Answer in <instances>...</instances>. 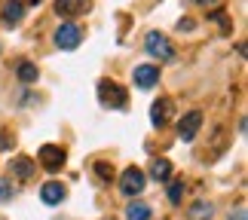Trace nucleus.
Wrapping results in <instances>:
<instances>
[{"label":"nucleus","mask_w":248,"mask_h":220,"mask_svg":"<svg viewBox=\"0 0 248 220\" xmlns=\"http://www.w3.org/2000/svg\"><path fill=\"white\" fill-rule=\"evenodd\" d=\"M98 101L104 104V107H126V101H129V95L126 89H123L120 83H113V80H101L98 83Z\"/></svg>","instance_id":"f257e3e1"},{"label":"nucleus","mask_w":248,"mask_h":220,"mask_svg":"<svg viewBox=\"0 0 248 220\" xmlns=\"http://www.w3.org/2000/svg\"><path fill=\"white\" fill-rule=\"evenodd\" d=\"M120 190H123L126 196H138L141 190H144V171L135 168V165H129V168L120 175Z\"/></svg>","instance_id":"f03ea898"},{"label":"nucleus","mask_w":248,"mask_h":220,"mask_svg":"<svg viewBox=\"0 0 248 220\" xmlns=\"http://www.w3.org/2000/svg\"><path fill=\"white\" fill-rule=\"evenodd\" d=\"M80 40H83V31L71 22H64L59 31H55V46H59V49H77Z\"/></svg>","instance_id":"7ed1b4c3"},{"label":"nucleus","mask_w":248,"mask_h":220,"mask_svg":"<svg viewBox=\"0 0 248 220\" xmlns=\"http://www.w3.org/2000/svg\"><path fill=\"white\" fill-rule=\"evenodd\" d=\"M199 126H202V113H199V110L184 113V117H181V122H178V138H181V141H193L196 132H199Z\"/></svg>","instance_id":"20e7f679"},{"label":"nucleus","mask_w":248,"mask_h":220,"mask_svg":"<svg viewBox=\"0 0 248 220\" xmlns=\"http://www.w3.org/2000/svg\"><path fill=\"white\" fill-rule=\"evenodd\" d=\"M144 46H147V52L154 55V59H163V61H169V59H171V43H169L159 31H150Z\"/></svg>","instance_id":"39448f33"},{"label":"nucleus","mask_w":248,"mask_h":220,"mask_svg":"<svg viewBox=\"0 0 248 220\" xmlns=\"http://www.w3.org/2000/svg\"><path fill=\"white\" fill-rule=\"evenodd\" d=\"M40 162H43L46 171H59L64 165V150L55 147V144H43L40 147Z\"/></svg>","instance_id":"423d86ee"},{"label":"nucleus","mask_w":248,"mask_h":220,"mask_svg":"<svg viewBox=\"0 0 248 220\" xmlns=\"http://www.w3.org/2000/svg\"><path fill=\"white\" fill-rule=\"evenodd\" d=\"M159 83V68L156 64H138L135 68V86L138 89H150Z\"/></svg>","instance_id":"0eeeda50"},{"label":"nucleus","mask_w":248,"mask_h":220,"mask_svg":"<svg viewBox=\"0 0 248 220\" xmlns=\"http://www.w3.org/2000/svg\"><path fill=\"white\" fill-rule=\"evenodd\" d=\"M171 110H175V104H171L169 98H159L154 107H150V122H154L156 129H163L166 122L171 119Z\"/></svg>","instance_id":"6e6552de"},{"label":"nucleus","mask_w":248,"mask_h":220,"mask_svg":"<svg viewBox=\"0 0 248 220\" xmlns=\"http://www.w3.org/2000/svg\"><path fill=\"white\" fill-rule=\"evenodd\" d=\"M92 6V0H55V13L71 18V15H83Z\"/></svg>","instance_id":"1a4fd4ad"},{"label":"nucleus","mask_w":248,"mask_h":220,"mask_svg":"<svg viewBox=\"0 0 248 220\" xmlns=\"http://www.w3.org/2000/svg\"><path fill=\"white\" fill-rule=\"evenodd\" d=\"M40 199H43L46 205H59L62 199H64V187L59 184V180H49V184L40 187Z\"/></svg>","instance_id":"9d476101"},{"label":"nucleus","mask_w":248,"mask_h":220,"mask_svg":"<svg viewBox=\"0 0 248 220\" xmlns=\"http://www.w3.org/2000/svg\"><path fill=\"white\" fill-rule=\"evenodd\" d=\"M22 13H25L22 0H6V3H3V18H6L9 25H18V22H22Z\"/></svg>","instance_id":"9b49d317"},{"label":"nucleus","mask_w":248,"mask_h":220,"mask_svg":"<svg viewBox=\"0 0 248 220\" xmlns=\"http://www.w3.org/2000/svg\"><path fill=\"white\" fill-rule=\"evenodd\" d=\"M16 73H18V80L22 83H37V64H31V61H18V68H16Z\"/></svg>","instance_id":"f8f14e48"},{"label":"nucleus","mask_w":248,"mask_h":220,"mask_svg":"<svg viewBox=\"0 0 248 220\" xmlns=\"http://www.w3.org/2000/svg\"><path fill=\"white\" fill-rule=\"evenodd\" d=\"M13 171L25 180V177H31V175H34V162L28 159V156H16V159H13Z\"/></svg>","instance_id":"ddd939ff"},{"label":"nucleus","mask_w":248,"mask_h":220,"mask_svg":"<svg viewBox=\"0 0 248 220\" xmlns=\"http://www.w3.org/2000/svg\"><path fill=\"white\" fill-rule=\"evenodd\" d=\"M150 175H154L156 180H169L171 162H169V159H154V162H150Z\"/></svg>","instance_id":"4468645a"},{"label":"nucleus","mask_w":248,"mask_h":220,"mask_svg":"<svg viewBox=\"0 0 248 220\" xmlns=\"http://www.w3.org/2000/svg\"><path fill=\"white\" fill-rule=\"evenodd\" d=\"M212 205L208 202H193V208H190V220H212Z\"/></svg>","instance_id":"2eb2a0df"},{"label":"nucleus","mask_w":248,"mask_h":220,"mask_svg":"<svg viewBox=\"0 0 248 220\" xmlns=\"http://www.w3.org/2000/svg\"><path fill=\"white\" fill-rule=\"evenodd\" d=\"M126 217H129V220H147V217H150V208H147L144 202H132V205L126 208Z\"/></svg>","instance_id":"dca6fc26"},{"label":"nucleus","mask_w":248,"mask_h":220,"mask_svg":"<svg viewBox=\"0 0 248 220\" xmlns=\"http://www.w3.org/2000/svg\"><path fill=\"white\" fill-rule=\"evenodd\" d=\"M181 196H184V180H175V184L169 187V202H171V205H178V202H181Z\"/></svg>","instance_id":"f3484780"},{"label":"nucleus","mask_w":248,"mask_h":220,"mask_svg":"<svg viewBox=\"0 0 248 220\" xmlns=\"http://www.w3.org/2000/svg\"><path fill=\"white\" fill-rule=\"evenodd\" d=\"M95 171H98V177H104V180L113 177V165H108V162H95Z\"/></svg>","instance_id":"a211bd4d"},{"label":"nucleus","mask_w":248,"mask_h":220,"mask_svg":"<svg viewBox=\"0 0 248 220\" xmlns=\"http://www.w3.org/2000/svg\"><path fill=\"white\" fill-rule=\"evenodd\" d=\"M230 220H245V208H236V211L230 214Z\"/></svg>","instance_id":"6ab92c4d"},{"label":"nucleus","mask_w":248,"mask_h":220,"mask_svg":"<svg viewBox=\"0 0 248 220\" xmlns=\"http://www.w3.org/2000/svg\"><path fill=\"white\" fill-rule=\"evenodd\" d=\"M9 147V135H6V132H0V150H6Z\"/></svg>","instance_id":"aec40b11"},{"label":"nucleus","mask_w":248,"mask_h":220,"mask_svg":"<svg viewBox=\"0 0 248 220\" xmlns=\"http://www.w3.org/2000/svg\"><path fill=\"white\" fill-rule=\"evenodd\" d=\"M9 184H6V180H0V199H9V190H6Z\"/></svg>","instance_id":"412c9836"},{"label":"nucleus","mask_w":248,"mask_h":220,"mask_svg":"<svg viewBox=\"0 0 248 220\" xmlns=\"http://www.w3.org/2000/svg\"><path fill=\"white\" fill-rule=\"evenodd\" d=\"M199 3H215V0H199Z\"/></svg>","instance_id":"4be33fe9"}]
</instances>
